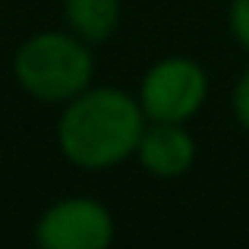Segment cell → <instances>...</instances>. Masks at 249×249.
<instances>
[{"instance_id": "obj_2", "label": "cell", "mask_w": 249, "mask_h": 249, "mask_svg": "<svg viewBox=\"0 0 249 249\" xmlns=\"http://www.w3.org/2000/svg\"><path fill=\"white\" fill-rule=\"evenodd\" d=\"M13 70L19 85L32 98L57 104L73 101L89 89L95 60L79 38L63 35V32H41L16 51Z\"/></svg>"}, {"instance_id": "obj_1", "label": "cell", "mask_w": 249, "mask_h": 249, "mask_svg": "<svg viewBox=\"0 0 249 249\" xmlns=\"http://www.w3.org/2000/svg\"><path fill=\"white\" fill-rule=\"evenodd\" d=\"M145 133V110L120 89H91L63 110L57 142L73 164L98 170L126 161Z\"/></svg>"}, {"instance_id": "obj_8", "label": "cell", "mask_w": 249, "mask_h": 249, "mask_svg": "<svg viewBox=\"0 0 249 249\" xmlns=\"http://www.w3.org/2000/svg\"><path fill=\"white\" fill-rule=\"evenodd\" d=\"M233 110H237V120L249 129V73L237 82V91H233Z\"/></svg>"}, {"instance_id": "obj_6", "label": "cell", "mask_w": 249, "mask_h": 249, "mask_svg": "<svg viewBox=\"0 0 249 249\" xmlns=\"http://www.w3.org/2000/svg\"><path fill=\"white\" fill-rule=\"evenodd\" d=\"M67 19L82 41H104L120 22V0H67Z\"/></svg>"}, {"instance_id": "obj_3", "label": "cell", "mask_w": 249, "mask_h": 249, "mask_svg": "<svg viewBox=\"0 0 249 249\" xmlns=\"http://www.w3.org/2000/svg\"><path fill=\"white\" fill-rule=\"evenodd\" d=\"M208 91V79L199 63L186 57H170L155 63L142 79L139 104L145 117L167 123H183L202 107Z\"/></svg>"}, {"instance_id": "obj_7", "label": "cell", "mask_w": 249, "mask_h": 249, "mask_svg": "<svg viewBox=\"0 0 249 249\" xmlns=\"http://www.w3.org/2000/svg\"><path fill=\"white\" fill-rule=\"evenodd\" d=\"M231 29L237 41L249 51V0H233L231 6Z\"/></svg>"}, {"instance_id": "obj_4", "label": "cell", "mask_w": 249, "mask_h": 249, "mask_svg": "<svg viewBox=\"0 0 249 249\" xmlns=\"http://www.w3.org/2000/svg\"><path fill=\"white\" fill-rule=\"evenodd\" d=\"M35 237L44 249H104L114 240V221L95 199H63L41 214Z\"/></svg>"}, {"instance_id": "obj_5", "label": "cell", "mask_w": 249, "mask_h": 249, "mask_svg": "<svg viewBox=\"0 0 249 249\" xmlns=\"http://www.w3.org/2000/svg\"><path fill=\"white\" fill-rule=\"evenodd\" d=\"M136 152H139L142 167L148 174L161 177V180L186 174L196 158V145L189 139V133L180 123H167V120H155L152 126H145Z\"/></svg>"}]
</instances>
